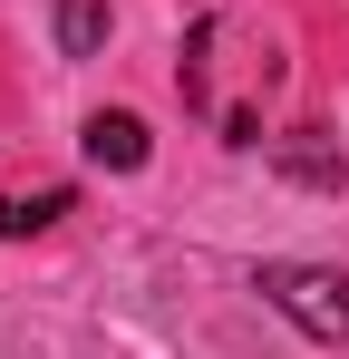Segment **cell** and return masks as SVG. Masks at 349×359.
<instances>
[{
	"mask_svg": "<svg viewBox=\"0 0 349 359\" xmlns=\"http://www.w3.org/2000/svg\"><path fill=\"white\" fill-rule=\"evenodd\" d=\"M272 165H282L291 184H310V194H340V184H349V156L320 136V126H291V136H272Z\"/></svg>",
	"mask_w": 349,
	"mask_h": 359,
	"instance_id": "cell-2",
	"label": "cell"
},
{
	"mask_svg": "<svg viewBox=\"0 0 349 359\" xmlns=\"http://www.w3.org/2000/svg\"><path fill=\"white\" fill-rule=\"evenodd\" d=\"M68 204H78L68 184H29V194H0V243H29V233H49Z\"/></svg>",
	"mask_w": 349,
	"mask_h": 359,
	"instance_id": "cell-4",
	"label": "cell"
},
{
	"mask_svg": "<svg viewBox=\"0 0 349 359\" xmlns=\"http://www.w3.org/2000/svg\"><path fill=\"white\" fill-rule=\"evenodd\" d=\"M58 49L68 59H97L107 49V0H58Z\"/></svg>",
	"mask_w": 349,
	"mask_h": 359,
	"instance_id": "cell-5",
	"label": "cell"
},
{
	"mask_svg": "<svg viewBox=\"0 0 349 359\" xmlns=\"http://www.w3.org/2000/svg\"><path fill=\"white\" fill-rule=\"evenodd\" d=\"M78 146H88V165H107V175H136V165H146V117H126V107H97Z\"/></svg>",
	"mask_w": 349,
	"mask_h": 359,
	"instance_id": "cell-3",
	"label": "cell"
},
{
	"mask_svg": "<svg viewBox=\"0 0 349 359\" xmlns=\"http://www.w3.org/2000/svg\"><path fill=\"white\" fill-rule=\"evenodd\" d=\"M262 301L310 340H349V272L330 262H262Z\"/></svg>",
	"mask_w": 349,
	"mask_h": 359,
	"instance_id": "cell-1",
	"label": "cell"
}]
</instances>
